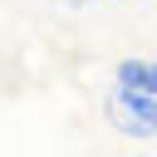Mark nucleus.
Returning a JSON list of instances; mask_svg holds the SVG:
<instances>
[{"mask_svg": "<svg viewBox=\"0 0 157 157\" xmlns=\"http://www.w3.org/2000/svg\"><path fill=\"white\" fill-rule=\"evenodd\" d=\"M103 113H108L113 132H123V137H132V142L157 137V93H147V88L113 83L108 98H103Z\"/></svg>", "mask_w": 157, "mask_h": 157, "instance_id": "obj_1", "label": "nucleus"}, {"mask_svg": "<svg viewBox=\"0 0 157 157\" xmlns=\"http://www.w3.org/2000/svg\"><path fill=\"white\" fill-rule=\"evenodd\" d=\"M113 83H128V88H147V93H157V54H128V59H118Z\"/></svg>", "mask_w": 157, "mask_h": 157, "instance_id": "obj_2", "label": "nucleus"}]
</instances>
